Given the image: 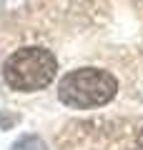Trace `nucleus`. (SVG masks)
Masks as SVG:
<instances>
[{
	"instance_id": "nucleus-1",
	"label": "nucleus",
	"mask_w": 143,
	"mask_h": 150,
	"mask_svg": "<svg viewBox=\"0 0 143 150\" xmlns=\"http://www.w3.org/2000/svg\"><path fill=\"white\" fill-rule=\"evenodd\" d=\"M58 75V58L48 48H20L3 63V80L10 90L35 93L48 88Z\"/></svg>"
},
{
	"instance_id": "nucleus-2",
	"label": "nucleus",
	"mask_w": 143,
	"mask_h": 150,
	"mask_svg": "<svg viewBox=\"0 0 143 150\" xmlns=\"http://www.w3.org/2000/svg\"><path fill=\"white\" fill-rule=\"evenodd\" d=\"M118 95V80L108 70L78 68L70 70L58 83V100L68 108L88 110V108L108 105Z\"/></svg>"
},
{
	"instance_id": "nucleus-3",
	"label": "nucleus",
	"mask_w": 143,
	"mask_h": 150,
	"mask_svg": "<svg viewBox=\"0 0 143 150\" xmlns=\"http://www.w3.org/2000/svg\"><path fill=\"white\" fill-rule=\"evenodd\" d=\"M10 150H48V148H45V143H43L38 135H23Z\"/></svg>"
}]
</instances>
